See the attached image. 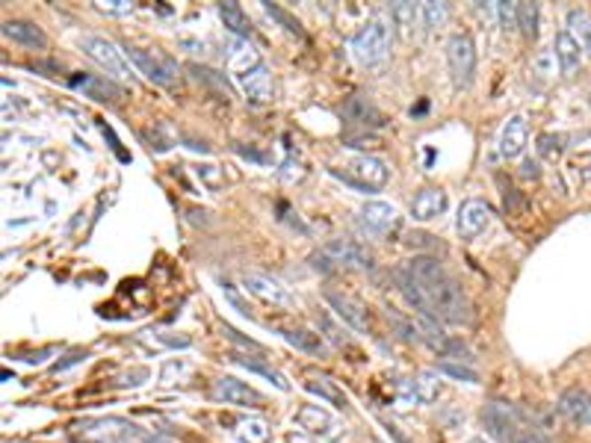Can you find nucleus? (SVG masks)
<instances>
[{
    "instance_id": "nucleus-1",
    "label": "nucleus",
    "mask_w": 591,
    "mask_h": 443,
    "mask_svg": "<svg viewBox=\"0 0 591 443\" xmlns=\"http://www.w3.org/2000/svg\"><path fill=\"white\" fill-rule=\"evenodd\" d=\"M396 284L414 314L440 319L449 325L473 323V305L458 287V281L440 266L435 257H414L396 269Z\"/></svg>"
},
{
    "instance_id": "nucleus-2",
    "label": "nucleus",
    "mask_w": 591,
    "mask_h": 443,
    "mask_svg": "<svg viewBox=\"0 0 591 443\" xmlns=\"http://www.w3.org/2000/svg\"><path fill=\"white\" fill-rule=\"evenodd\" d=\"M72 434L77 443H169L160 434L121 416H92V420L74 423Z\"/></svg>"
},
{
    "instance_id": "nucleus-3",
    "label": "nucleus",
    "mask_w": 591,
    "mask_h": 443,
    "mask_svg": "<svg viewBox=\"0 0 591 443\" xmlns=\"http://www.w3.org/2000/svg\"><path fill=\"white\" fill-rule=\"evenodd\" d=\"M81 48H83L86 57L98 62V66L107 71L110 77H119V80H128V77H130L128 51H121L116 42L104 39V35L86 33V35H81Z\"/></svg>"
},
{
    "instance_id": "nucleus-4",
    "label": "nucleus",
    "mask_w": 591,
    "mask_h": 443,
    "mask_svg": "<svg viewBox=\"0 0 591 443\" xmlns=\"http://www.w3.org/2000/svg\"><path fill=\"white\" fill-rule=\"evenodd\" d=\"M349 48H352V57L364 62V66L382 62L387 57V48H391V30H387L385 21H367L352 35Z\"/></svg>"
},
{
    "instance_id": "nucleus-5",
    "label": "nucleus",
    "mask_w": 591,
    "mask_h": 443,
    "mask_svg": "<svg viewBox=\"0 0 591 443\" xmlns=\"http://www.w3.org/2000/svg\"><path fill=\"white\" fill-rule=\"evenodd\" d=\"M482 423H485V429H488L491 438H497L500 443H511L517 429L526 423V414L511 402L491 399V402L482 408Z\"/></svg>"
},
{
    "instance_id": "nucleus-6",
    "label": "nucleus",
    "mask_w": 591,
    "mask_h": 443,
    "mask_svg": "<svg viewBox=\"0 0 591 443\" xmlns=\"http://www.w3.org/2000/svg\"><path fill=\"white\" fill-rule=\"evenodd\" d=\"M128 59L139 68V74L152 80L157 86H172L178 80L181 68L172 57H166L160 51H143V48H128Z\"/></svg>"
},
{
    "instance_id": "nucleus-7",
    "label": "nucleus",
    "mask_w": 591,
    "mask_h": 443,
    "mask_svg": "<svg viewBox=\"0 0 591 443\" xmlns=\"http://www.w3.org/2000/svg\"><path fill=\"white\" fill-rule=\"evenodd\" d=\"M447 62H449V74H453V83L458 89H467L473 83V71H476V44L467 33L449 35L447 42Z\"/></svg>"
},
{
    "instance_id": "nucleus-8",
    "label": "nucleus",
    "mask_w": 591,
    "mask_h": 443,
    "mask_svg": "<svg viewBox=\"0 0 591 443\" xmlns=\"http://www.w3.org/2000/svg\"><path fill=\"white\" fill-rule=\"evenodd\" d=\"M331 175L343 177V181L358 186V190H378V186L387 183V166L378 157H369V154H358L352 159L346 175L343 172H331Z\"/></svg>"
},
{
    "instance_id": "nucleus-9",
    "label": "nucleus",
    "mask_w": 591,
    "mask_h": 443,
    "mask_svg": "<svg viewBox=\"0 0 591 443\" xmlns=\"http://www.w3.org/2000/svg\"><path fill=\"white\" fill-rule=\"evenodd\" d=\"M323 254L334 263V269L338 266H343V269H373V254L361 243H352V239H331V243L323 245Z\"/></svg>"
},
{
    "instance_id": "nucleus-10",
    "label": "nucleus",
    "mask_w": 591,
    "mask_h": 443,
    "mask_svg": "<svg viewBox=\"0 0 591 443\" xmlns=\"http://www.w3.org/2000/svg\"><path fill=\"white\" fill-rule=\"evenodd\" d=\"M491 204L482 198H467L462 207H458V219H455V230L462 239H476L485 228L491 225Z\"/></svg>"
},
{
    "instance_id": "nucleus-11",
    "label": "nucleus",
    "mask_w": 591,
    "mask_h": 443,
    "mask_svg": "<svg viewBox=\"0 0 591 443\" xmlns=\"http://www.w3.org/2000/svg\"><path fill=\"white\" fill-rule=\"evenodd\" d=\"M214 399L216 402H225V405H240V408H263V396L258 393L254 387L243 385V381H237L231 376L225 378H216L214 381Z\"/></svg>"
},
{
    "instance_id": "nucleus-12",
    "label": "nucleus",
    "mask_w": 591,
    "mask_h": 443,
    "mask_svg": "<svg viewBox=\"0 0 591 443\" xmlns=\"http://www.w3.org/2000/svg\"><path fill=\"white\" fill-rule=\"evenodd\" d=\"M358 219L361 225L376 237H387L391 230L400 228V213H396L393 204H385V201H367L364 207H361Z\"/></svg>"
},
{
    "instance_id": "nucleus-13",
    "label": "nucleus",
    "mask_w": 591,
    "mask_h": 443,
    "mask_svg": "<svg viewBox=\"0 0 591 443\" xmlns=\"http://www.w3.org/2000/svg\"><path fill=\"white\" fill-rule=\"evenodd\" d=\"M325 301L338 310V316L343 319L346 325H352L355 331H369V314H367V305L358 299L346 296V292H338V290H325Z\"/></svg>"
},
{
    "instance_id": "nucleus-14",
    "label": "nucleus",
    "mask_w": 591,
    "mask_h": 443,
    "mask_svg": "<svg viewBox=\"0 0 591 443\" xmlns=\"http://www.w3.org/2000/svg\"><path fill=\"white\" fill-rule=\"evenodd\" d=\"M68 86L77 89V92H83L86 97H92V101L116 104V101L125 97L121 86L113 83L110 77H98V74H72V77H68Z\"/></svg>"
},
{
    "instance_id": "nucleus-15",
    "label": "nucleus",
    "mask_w": 591,
    "mask_h": 443,
    "mask_svg": "<svg viewBox=\"0 0 591 443\" xmlns=\"http://www.w3.org/2000/svg\"><path fill=\"white\" fill-rule=\"evenodd\" d=\"M526 139H529V128H526L524 115H509V119L502 121L500 136H497L500 157H506V159L520 157L524 154V148H526Z\"/></svg>"
},
{
    "instance_id": "nucleus-16",
    "label": "nucleus",
    "mask_w": 591,
    "mask_h": 443,
    "mask_svg": "<svg viewBox=\"0 0 591 443\" xmlns=\"http://www.w3.org/2000/svg\"><path fill=\"white\" fill-rule=\"evenodd\" d=\"M243 287L249 290L252 296L269 301V305H290V292L281 287L276 278H269V275L245 272V275H243Z\"/></svg>"
},
{
    "instance_id": "nucleus-17",
    "label": "nucleus",
    "mask_w": 591,
    "mask_h": 443,
    "mask_svg": "<svg viewBox=\"0 0 591 443\" xmlns=\"http://www.w3.org/2000/svg\"><path fill=\"white\" fill-rule=\"evenodd\" d=\"M237 80H240V89L245 92L249 101H254V104H269L272 101V77H269V71H267L263 62L258 68H249V71H243V74H237Z\"/></svg>"
},
{
    "instance_id": "nucleus-18",
    "label": "nucleus",
    "mask_w": 591,
    "mask_h": 443,
    "mask_svg": "<svg viewBox=\"0 0 591 443\" xmlns=\"http://www.w3.org/2000/svg\"><path fill=\"white\" fill-rule=\"evenodd\" d=\"M559 411L577 425H591V393L582 387H571L559 396Z\"/></svg>"
},
{
    "instance_id": "nucleus-19",
    "label": "nucleus",
    "mask_w": 591,
    "mask_h": 443,
    "mask_svg": "<svg viewBox=\"0 0 591 443\" xmlns=\"http://www.w3.org/2000/svg\"><path fill=\"white\" fill-rule=\"evenodd\" d=\"M296 423L302 425L307 434H320V438H334V434H338V423H334V416L329 411H323V408H316V405L299 408Z\"/></svg>"
},
{
    "instance_id": "nucleus-20",
    "label": "nucleus",
    "mask_w": 591,
    "mask_h": 443,
    "mask_svg": "<svg viewBox=\"0 0 591 443\" xmlns=\"http://www.w3.org/2000/svg\"><path fill=\"white\" fill-rule=\"evenodd\" d=\"M340 119H346L349 124H361V128H382L385 115L376 110L367 97H349L346 104L340 106Z\"/></svg>"
},
{
    "instance_id": "nucleus-21",
    "label": "nucleus",
    "mask_w": 591,
    "mask_h": 443,
    "mask_svg": "<svg viewBox=\"0 0 591 443\" xmlns=\"http://www.w3.org/2000/svg\"><path fill=\"white\" fill-rule=\"evenodd\" d=\"M444 210H447V192L435 190V186H426V190H420L417 195H414V201H411V216L417 222L438 219Z\"/></svg>"
},
{
    "instance_id": "nucleus-22",
    "label": "nucleus",
    "mask_w": 591,
    "mask_h": 443,
    "mask_svg": "<svg viewBox=\"0 0 591 443\" xmlns=\"http://www.w3.org/2000/svg\"><path fill=\"white\" fill-rule=\"evenodd\" d=\"M553 57H556V62H559V71H562L564 77H571L573 71L579 68L582 51H579L577 39H573L568 30L556 33V39H553Z\"/></svg>"
},
{
    "instance_id": "nucleus-23",
    "label": "nucleus",
    "mask_w": 591,
    "mask_h": 443,
    "mask_svg": "<svg viewBox=\"0 0 591 443\" xmlns=\"http://www.w3.org/2000/svg\"><path fill=\"white\" fill-rule=\"evenodd\" d=\"M4 35L19 44H27V48H45L48 44V35L30 21H4Z\"/></svg>"
},
{
    "instance_id": "nucleus-24",
    "label": "nucleus",
    "mask_w": 591,
    "mask_h": 443,
    "mask_svg": "<svg viewBox=\"0 0 591 443\" xmlns=\"http://www.w3.org/2000/svg\"><path fill=\"white\" fill-rule=\"evenodd\" d=\"M219 15H222L225 27L237 35V39H243V42L252 39V21L245 18L240 4H234V0H225V4H219Z\"/></svg>"
},
{
    "instance_id": "nucleus-25",
    "label": "nucleus",
    "mask_w": 591,
    "mask_h": 443,
    "mask_svg": "<svg viewBox=\"0 0 591 443\" xmlns=\"http://www.w3.org/2000/svg\"><path fill=\"white\" fill-rule=\"evenodd\" d=\"M305 390L307 393H314V396H320V399H325V402H331L334 408H340V411H346V405H349V399H346V393L334 385L331 378H325V376H314V378H307L305 381Z\"/></svg>"
},
{
    "instance_id": "nucleus-26",
    "label": "nucleus",
    "mask_w": 591,
    "mask_h": 443,
    "mask_svg": "<svg viewBox=\"0 0 591 443\" xmlns=\"http://www.w3.org/2000/svg\"><path fill=\"white\" fill-rule=\"evenodd\" d=\"M568 33L591 57V12H586V9H571L568 12Z\"/></svg>"
},
{
    "instance_id": "nucleus-27",
    "label": "nucleus",
    "mask_w": 591,
    "mask_h": 443,
    "mask_svg": "<svg viewBox=\"0 0 591 443\" xmlns=\"http://www.w3.org/2000/svg\"><path fill=\"white\" fill-rule=\"evenodd\" d=\"M234 434L240 443H269V425L258 420V416H245V420H240Z\"/></svg>"
},
{
    "instance_id": "nucleus-28",
    "label": "nucleus",
    "mask_w": 591,
    "mask_h": 443,
    "mask_svg": "<svg viewBox=\"0 0 591 443\" xmlns=\"http://www.w3.org/2000/svg\"><path fill=\"white\" fill-rule=\"evenodd\" d=\"M231 361L240 363V367H245V369H252V372H261V376H267L278 390H290V381L281 376V372L272 369L263 358H249V354H231Z\"/></svg>"
},
{
    "instance_id": "nucleus-29",
    "label": "nucleus",
    "mask_w": 591,
    "mask_h": 443,
    "mask_svg": "<svg viewBox=\"0 0 591 443\" xmlns=\"http://www.w3.org/2000/svg\"><path fill=\"white\" fill-rule=\"evenodd\" d=\"M411 381H414V393H417V402L429 405V402H435V399L440 396V378H438V372L423 369V372H417V376H414Z\"/></svg>"
},
{
    "instance_id": "nucleus-30",
    "label": "nucleus",
    "mask_w": 591,
    "mask_h": 443,
    "mask_svg": "<svg viewBox=\"0 0 591 443\" xmlns=\"http://www.w3.org/2000/svg\"><path fill=\"white\" fill-rule=\"evenodd\" d=\"M449 18V6L440 4V0H426L420 4V21L426 30H435V27H444Z\"/></svg>"
},
{
    "instance_id": "nucleus-31",
    "label": "nucleus",
    "mask_w": 591,
    "mask_h": 443,
    "mask_svg": "<svg viewBox=\"0 0 591 443\" xmlns=\"http://www.w3.org/2000/svg\"><path fill=\"white\" fill-rule=\"evenodd\" d=\"M284 340L290 343V346H296V349H302V352H307V354H320L323 352V340L316 334H307V331H302V328H287L284 331Z\"/></svg>"
},
{
    "instance_id": "nucleus-32",
    "label": "nucleus",
    "mask_w": 591,
    "mask_h": 443,
    "mask_svg": "<svg viewBox=\"0 0 591 443\" xmlns=\"http://www.w3.org/2000/svg\"><path fill=\"white\" fill-rule=\"evenodd\" d=\"M387 319H391V325L396 328V334H400L405 343H417V340H423V337H420V328H417V323H414V316H411V319H405V316H400V314H396V310L391 307V310H387Z\"/></svg>"
},
{
    "instance_id": "nucleus-33",
    "label": "nucleus",
    "mask_w": 591,
    "mask_h": 443,
    "mask_svg": "<svg viewBox=\"0 0 591 443\" xmlns=\"http://www.w3.org/2000/svg\"><path fill=\"white\" fill-rule=\"evenodd\" d=\"M263 12H267L269 18H276V21L284 27L287 33H293V35H299V39H305V30H302V24L296 21L293 15L290 12H284L281 6H276V4H269V0H263Z\"/></svg>"
},
{
    "instance_id": "nucleus-34",
    "label": "nucleus",
    "mask_w": 591,
    "mask_h": 443,
    "mask_svg": "<svg viewBox=\"0 0 591 443\" xmlns=\"http://www.w3.org/2000/svg\"><path fill=\"white\" fill-rule=\"evenodd\" d=\"M517 27L526 39L538 33V4H517Z\"/></svg>"
},
{
    "instance_id": "nucleus-35",
    "label": "nucleus",
    "mask_w": 591,
    "mask_h": 443,
    "mask_svg": "<svg viewBox=\"0 0 591 443\" xmlns=\"http://www.w3.org/2000/svg\"><path fill=\"white\" fill-rule=\"evenodd\" d=\"M391 18L402 27V30H411L414 21L420 18V6L408 4V0H400V4H391Z\"/></svg>"
},
{
    "instance_id": "nucleus-36",
    "label": "nucleus",
    "mask_w": 591,
    "mask_h": 443,
    "mask_svg": "<svg viewBox=\"0 0 591 443\" xmlns=\"http://www.w3.org/2000/svg\"><path fill=\"white\" fill-rule=\"evenodd\" d=\"M438 372H444V376H453L458 381H470V385H479V376H476V369L464 367V363L449 361V358L438 363Z\"/></svg>"
},
{
    "instance_id": "nucleus-37",
    "label": "nucleus",
    "mask_w": 591,
    "mask_h": 443,
    "mask_svg": "<svg viewBox=\"0 0 591 443\" xmlns=\"http://www.w3.org/2000/svg\"><path fill=\"white\" fill-rule=\"evenodd\" d=\"M148 378H152V369H148V367H134V369L121 372V376L116 378V385L119 387H139Z\"/></svg>"
},
{
    "instance_id": "nucleus-38",
    "label": "nucleus",
    "mask_w": 591,
    "mask_h": 443,
    "mask_svg": "<svg viewBox=\"0 0 591 443\" xmlns=\"http://www.w3.org/2000/svg\"><path fill=\"white\" fill-rule=\"evenodd\" d=\"M95 9L107 15H128L134 12V4L130 0H95Z\"/></svg>"
},
{
    "instance_id": "nucleus-39",
    "label": "nucleus",
    "mask_w": 591,
    "mask_h": 443,
    "mask_svg": "<svg viewBox=\"0 0 591 443\" xmlns=\"http://www.w3.org/2000/svg\"><path fill=\"white\" fill-rule=\"evenodd\" d=\"M154 340L163 343V346H169V349H190V346H192V337H187V334H172V331H157Z\"/></svg>"
},
{
    "instance_id": "nucleus-40",
    "label": "nucleus",
    "mask_w": 591,
    "mask_h": 443,
    "mask_svg": "<svg viewBox=\"0 0 591 443\" xmlns=\"http://www.w3.org/2000/svg\"><path fill=\"white\" fill-rule=\"evenodd\" d=\"M511 443H547V440H544V434L538 431L535 425L526 420V423H524V425H520V429H517V434H515V438H511Z\"/></svg>"
},
{
    "instance_id": "nucleus-41",
    "label": "nucleus",
    "mask_w": 591,
    "mask_h": 443,
    "mask_svg": "<svg viewBox=\"0 0 591 443\" xmlns=\"http://www.w3.org/2000/svg\"><path fill=\"white\" fill-rule=\"evenodd\" d=\"M190 71H192V74H196L198 80H207V83H214V86L222 89L225 95H231V86H228V80H225V77H216V71L201 68V66H190Z\"/></svg>"
},
{
    "instance_id": "nucleus-42",
    "label": "nucleus",
    "mask_w": 591,
    "mask_h": 443,
    "mask_svg": "<svg viewBox=\"0 0 591 443\" xmlns=\"http://www.w3.org/2000/svg\"><path fill=\"white\" fill-rule=\"evenodd\" d=\"M497 12H500V21L506 30H515L517 27V4H509V0H500L497 4Z\"/></svg>"
},
{
    "instance_id": "nucleus-43",
    "label": "nucleus",
    "mask_w": 591,
    "mask_h": 443,
    "mask_svg": "<svg viewBox=\"0 0 591 443\" xmlns=\"http://www.w3.org/2000/svg\"><path fill=\"white\" fill-rule=\"evenodd\" d=\"M316 323H320V328H323V331H325V337H329L331 343H338V346H343V343H346V337L340 334V328H334V323H331V319L325 316V314H323V316H316Z\"/></svg>"
},
{
    "instance_id": "nucleus-44",
    "label": "nucleus",
    "mask_w": 591,
    "mask_h": 443,
    "mask_svg": "<svg viewBox=\"0 0 591 443\" xmlns=\"http://www.w3.org/2000/svg\"><path fill=\"white\" fill-rule=\"evenodd\" d=\"M553 142H559V136H553V133H544V136H538V151H541V157H547V159L559 157V148H553Z\"/></svg>"
},
{
    "instance_id": "nucleus-45",
    "label": "nucleus",
    "mask_w": 591,
    "mask_h": 443,
    "mask_svg": "<svg viewBox=\"0 0 591 443\" xmlns=\"http://www.w3.org/2000/svg\"><path fill=\"white\" fill-rule=\"evenodd\" d=\"M405 243H408V245H417V248H438L435 237H432V234H423V230H411V234L405 237Z\"/></svg>"
},
{
    "instance_id": "nucleus-46",
    "label": "nucleus",
    "mask_w": 591,
    "mask_h": 443,
    "mask_svg": "<svg viewBox=\"0 0 591 443\" xmlns=\"http://www.w3.org/2000/svg\"><path fill=\"white\" fill-rule=\"evenodd\" d=\"M573 168H577V175L582 177L586 183H591V154H579L573 159Z\"/></svg>"
},
{
    "instance_id": "nucleus-47",
    "label": "nucleus",
    "mask_w": 591,
    "mask_h": 443,
    "mask_svg": "<svg viewBox=\"0 0 591 443\" xmlns=\"http://www.w3.org/2000/svg\"><path fill=\"white\" fill-rule=\"evenodd\" d=\"M183 369H187V367H183L181 361H169V363L163 367V372H160V381H163V385H172V378L181 376Z\"/></svg>"
},
{
    "instance_id": "nucleus-48",
    "label": "nucleus",
    "mask_w": 591,
    "mask_h": 443,
    "mask_svg": "<svg viewBox=\"0 0 591 443\" xmlns=\"http://www.w3.org/2000/svg\"><path fill=\"white\" fill-rule=\"evenodd\" d=\"M86 358H89V352H72L66 361H57V363H54V372H63V369L74 367V363H81V361H86Z\"/></svg>"
},
{
    "instance_id": "nucleus-49",
    "label": "nucleus",
    "mask_w": 591,
    "mask_h": 443,
    "mask_svg": "<svg viewBox=\"0 0 591 443\" xmlns=\"http://www.w3.org/2000/svg\"><path fill=\"white\" fill-rule=\"evenodd\" d=\"M396 390H400V399H402V402H417V393H414V381L402 378L400 385H396Z\"/></svg>"
},
{
    "instance_id": "nucleus-50",
    "label": "nucleus",
    "mask_w": 591,
    "mask_h": 443,
    "mask_svg": "<svg viewBox=\"0 0 591 443\" xmlns=\"http://www.w3.org/2000/svg\"><path fill=\"white\" fill-rule=\"evenodd\" d=\"M385 429H387V434H391V438H393L396 443H408V438H405V434H402L400 429H396L393 423H385Z\"/></svg>"
},
{
    "instance_id": "nucleus-51",
    "label": "nucleus",
    "mask_w": 591,
    "mask_h": 443,
    "mask_svg": "<svg viewBox=\"0 0 591 443\" xmlns=\"http://www.w3.org/2000/svg\"><path fill=\"white\" fill-rule=\"evenodd\" d=\"M524 177H538V163H535V159H524Z\"/></svg>"
},
{
    "instance_id": "nucleus-52",
    "label": "nucleus",
    "mask_w": 591,
    "mask_h": 443,
    "mask_svg": "<svg viewBox=\"0 0 591 443\" xmlns=\"http://www.w3.org/2000/svg\"><path fill=\"white\" fill-rule=\"evenodd\" d=\"M290 443H311V440L302 438V434H290Z\"/></svg>"
},
{
    "instance_id": "nucleus-53",
    "label": "nucleus",
    "mask_w": 591,
    "mask_h": 443,
    "mask_svg": "<svg viewBox=\"0 0 591 443\" xmlns=\"http://www.w3.org/2000/svg\"><path fill=\"white\" fill-rule=\"evenodd\" d=\"M470 443H485V440H479V438H476V440H470Z\"/></svg>"
}]
</instances>
